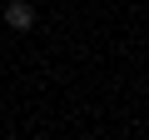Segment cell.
<instances>
[{"label": "cell", "instance_id": "1", "mask_svg": "<svg viewBox=\"0 0 149 140\" xmlns=\"http://www.w3.org/2000/svg\"><path fill=\"white\" fill-rule=\"evenodd\" d=\"M5 25L10 30H35V5L30 0H10L5 5Z\"/></svg>", "mask_w": 149, "mask_h": 140}]
</instances>
